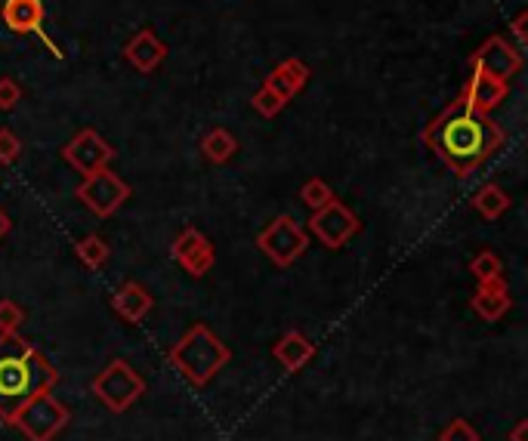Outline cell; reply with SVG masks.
<instances>
[{"instance_id": "1", "label": "cell", "mask_w": 528, "mask_h": 441, "mask_svg": "<svg viewBox=\"0 0 528 441\" xmlns=\"http://www.w3.org/2000/svg\"><path fill=\"white\" fill-rule=\"evenodd\" d=\"M420 139L457 179H470L488 158L498 155L507 136L491 115L476 112L464 99H454L424 127Z\"/></svg>"}, {"instance_id": "2", "label": "cell", "mask_w": 528, "mask_h": 441, "mask_svg": "<svg viewBox=\"0 0 528 441\" xmlns=\"http://www.w3.org/2000/svg\"><path fill=\"white\" fill-rule=\"evenodd\" d=\"M59 383V371L19 334H0V420L10 417L22 404Z\"/></svg>"}, {"instance_id": "3", "label": "cell", "mask_w": 528, "mask_h": 441, "mask_svg": "<svg viewBox=\"0 0 528 441\" xmlns=\"http://www.w3.org/2000/svg\"><path fill=\"white\" fill-rule=\"evenodd\" d=\"M167 361L173 371H180L192 386L201 389L232 361V349L207 324H192L183 340L167 349Z\"/></svg>"}, {"instance_id": "4", "label": "cell", "mask_w": 528, "mask_h": 441, "mask_svg": "<svg viewBox=\"0 0 528 441\" xmlns=\"http://www.w3.org/2000/svg\"><path fill=\"white\" fill-rule=\"evenodd\" d=\"M90 392L102 408H109L112 414H124L133 404L146 395V380L139 371H133V364L124 358H112L102 371L93 377Z\"/></svg>"}, {"instance_id": "5", "label": "cell", "mask_w": 528, "mask_h": 441, "mask_svg": "<svg viewBox=\"0 0 528 441\" xmlns=\"http://www.w3.org/2000/svg\"><path fill=\"white\" fill-rule=\"evenodd\" d=\"M68 423H72V411H68L50 389V392L28 398L10 417L7 426H16L28 441H53L59 432L68 429Z\"/></svg>"}, {"instance_id": "6", "label": "cell", "mask_w": 528, "mask_h": 441, "mask_svg": "<svg viewBox=\"0 0 528 441\" xmlns=\"http://www.w3.org/2000/svg\"><path fill=\"white\" fill-rule=\"evenodd\" d=\"M257 247L269 256V263L278 269H291L309 247V232L294 216H275L272 223L257 235Z\"/></svg>"}, {"instance_id": "7", "label": "cell", "mask_w": 528, "mask_h": 441, "mask_svg": "<svg viewBox=\"0 0 528 441\" xmlns=\"http://www.w3.org/2000/svg\"><path fill=\"white\" fill-rule=\"evenodd\" d=\"M130 186L112 170V167H102L90 176L81 179V186L75 189V198L99 219H109L115 216L127 201H130Z\"/></svg>"}, {"instance_id": "8", "label": "cell", "mask_w": 528, "mask_h": 441, "mask_svg": "<svg viewBox=\"0 0 528 441\" xmlns=\"http://www.w3.org/2000/svg\"><path fill=\"white\" fill-rule=\"evenodd\" d=\"M309 232L319 238L328 250H340L352 235L362 232V219L352 213L340 198L325 204L322 210H312L309 216Z\"/></svg>"}, {"instance_id": "9", "label": "cell", "mask_w": 528, "mask_h": 441, "mask_svg": "<svg viewBox=\"0 0 528 441\" xmlns=\"http://www.w3.org/2000/svg\"><path fill=\"white\" fill-rule=\"evenodd\" d=\"M62 158H65L68 167L78 170L81 176H90V173L109 167L115 161V149L96 130L87 127V130H78L72 139L62 145Z\"/></svg>"}, {"instance_id": "10", "label": "cell", "mask_w": 528, "mask_h": 441, "mask_svg": "<svg viewBox=\"0 0 528 441\" xmlns=\"http://www.w3.org/2000/svg\"><path fill=\"white\" fill-rule=\"evenodd\" d=\"M170 256H173V263L180 266L183 272H189L192 278H204L210 269L217 266V247L210 244L195 226L183 229L180 235L173 238Z\"/></svg>"}, {"instance_id": "11", "label": "cell", "mask_w": 528, "mask_h": 441, "mask_svg": "<svg viewBox=\"0 0 528 441\" xmlns=\"http://www.w3.org/2000/svg\"><path fill=\"white\" fill-rule=\"evenodd\" d=\"M470 68L485 71V75L498 78V81H510L522 68V50H516V44H510L504 34H491V38L470 56Z\"/></svg>"}, {"instance_id": "12", "label": "cell", "mask_w": 528, "mask_h": 441, "mask_svg": "<svg viewBox=\"0 0 528 441\" xmlns=\"http://www.w3.org/2000/svg\"><path fill=\"white\" fill-rule=\"evenodd\" d=\"M507 96H510V81H498V78H491L476 68H470L467 84L461 87V93H457V99H464L470 108H476V112H482V115L495 112Z\"/></svg>"}, {"instance_id": "13", "label": "cell", "mask_w": 528, "mask_h": 441, "mask_svg": "<svg viewBox=\"0 0 528 441\" xmlns=\"http://www.w3.org/2000/svg\"><path fill=\"white\" fill-rule=\"evenodd\" d=\"M470 309L482 321H501L513 309V290H510L507 275L491 278V281H479L476 290H473V297H470Z\"/></svg>"}, {"instance_id": "14", "label": "cell", "mask_w": 528, "mask_h": 441, "mask_svg": "<svg viewBox=\"0 0 528 441\" xmlns=\"http://www.w3.org/2000/svg\"><path fill=\"white\" fill-rule=\"evenodd\" d=\"M167 44L158 38V34L152 28H143L136 31L133 38L124 44V59L127 65H133L139 75H152V71H158L167 59Z\"/></svg>"}, {"instance_id": "15", "label": "cell", "mask_w": 528, "mask_h": 441, "mask_svg": "<svg viewBox=\"0 0 528 441\" xmlns=\"http://www.w3.org/2000/svg\"><path fill=\"white\" fill-rule=\"evenodd\" d=\"M309 65L303 62V59H297V56H291V59H285V62H278L269 75H266V81H263V87H269L281 102H291L306 84H309Z\"/></svg>"}, {"instance_id": "16", "label": "cell", "mask_w": 528, "mask_h": 441, "mask_svg": "<svg viewBox=\"0 0 528 441\" xmlns=\"http://www.w3.org/2000/svg\"><path fill=\"white\" fill-rule=\"evenodd\" d=\"M152 306H155V297L149 293V287L139 281H124L112 293V312L127 324H139L152 312Z\"/></svg>"}, {"instance_id": "17", "label": "cell", "mask_w": 528, "mask_h": 441, "mask_svg": "<svg viewBox=\"0 0 528 441\" xmlns=\"http://www.w3.org/2000/svg\"><path fill=\"white\" fill-rule=\"evenodd\" d=\"M0 19H4V25L13 34H38L44 31L47 7H44V0H4Z\"/></svg>"}, {"instance_id": "18", "label": "cell", "mask_w": 528, "mask_h": 441, "mask_svg": "<svg viewBox=\"0 0 528 441\" xmlns=\"http://www.w3.org/2000/svg\"><path fill=\"white\" fill-rule=\"evenodd\" d=\"M272 358L285 367L288 374H300L303 367L315 358V343L306 334H300V330H288L285 337L275 340Z\"/></svg>"}, {"instance_id": "19", "label": "cell", "mask_w": 528, "mask_h": 441, "mask_svg": "<svg viewBox=\"0 0 528 441\" xmlns=\"http://www.w3.org/2000/svg\"><path fill=\"white\" fill-rule=\"evenodd\" d=\"M510 207H513V198L507 195V189L498 186V182H485V186L473 195V210L482 219H488V223L501 219Z\"/></svg>"}, {"instance_id": "20", "label": "cell", "mask_w": 528, "mask_h": 441, "mask_svg": "<svg viewBox=\"0 0 528 441\" xmlns=\"http://www.w3.org/2000/svg\"><path fill=\"white\" fill-rule=\"evenodd\" d=\"M235 152H238V139L223 127H214L201 136V155L210 164H229L235 158Z\"/></svg>"}, {"instance_id": "21", "label": "cell", "mask_w": 528, "mask_h": 441, "mask_svg": "<svg viewBox=\"0 0 528 441\" xmlns=\"http://www.w3.org/2000/svg\"><path fill=\"white\" fill-rule=\"evenodd\" d=\"M75 256L90 269V272H99L105 263H109L112 256V247L109 241H105L102 235H84L78 244H75Z\"/></svg>"}, {"instance_id": "22", "label": "cell", "mask_w": 528, "mask_h": 441, "mask_svg": "<svg viewBox=\"0 0 528 441\" xmlns=\"http://www.w3.org/2000/svg\"><path fill=\"white\" fill-rule=\"evenodd\" d=\"M470 275L479 281H491V278H504V263H501V256L495 250H482L476 253L473 260H470Z\"/></svg>"}, {"instance_id": "23", "label": "cell", "mask_w": 528, "mask_h": 441, "mask_svg": "<svg viewBox=\"0 0 528 441\" xmlns=\"http://www.w3.org/2000/svg\"><path fill=\"white\" fill-rule=\"evenodd\" d=\"M337 195L331 192V186L325 179H319V176H312V179H306L303 182V189H300V201L309 207V210H322L325 204H331Z\"/></svg>"}, {"instance_id": "24", "label": "cell", "mask_w": 528, "mask_h": 441, "mask_svg": "<svg viewBox=\"0 0 528 441\" xmlns=\"http://www.w3.org/2000/svg\"><path fill=\"white\" fill-rule=\"evenodd\" d=\"M436 441H482V435H479V429H476L470 420L454 417V420H448V423L442 426V432H439Z\"/></svg>"}, {"instance_id": "25", "label": "cell", "mask_w": 528, "mask_h": 441, "mask_svg": "<svg viewBox=\"0 0 528 441\" xmlns=\"http://www.w3.org/2000/svg\"><path fill=\"white\" fill-rule=\"evenodd\" d=\"M25 324V309L16 300H0V334H19Z\"/></svg>"}, {"instance_id": "26", "label": "cell", "mask_w": 528, "mask_h": 441, "mask_svg": "<svg viewBox=\"0 0 528 441\" xmlns=\"http://www.w3.org/2000/svg\"><path fill=\"white\" fill-rule=\"evenodd\" d=\"M251 105H254V112H257V115H263V118H275V115L285 112V105H288V102H281L269 87H260V90L254 93V99H251Z\"/></svg>"}, {"instance_id": "27", "label": "cell", "mask_w": 528, "mask_h": 441, "mask_svg": "<svg viewBox=\"0 0 528 441\" xmlns=\"http://www.w3.org/2000/svg\"><path fill=\"white\" fill-rule=\"evenodd\" d=\"M19 158H22V139L10 127H0V164L10 167Z\"/></svg>"}, {"instance_id": "28", "label": "cell", "mask_w": 528, "mask_h": 441, "mask_svg": "<svg viewBox=\"0 0 528 441\" xmlns=\"http://www.w3.org/2000/svg\"><path fill=\"white\" fill-rule=\"evenodd\" d=\"M22 99V87L13 78H0V112H13Z\"/></svg>"}, {"instance_id": "29", "label": "cell", "mask_w": 528, "mask_h": 441, "mask_svg": "<svg viewBox=\"0 0 528 441\" xmlns=\"http://www.w3.org/2000/svg\"><path fill=\"white\" fill-rule=\"evenodd\" d=\"M528 13L522 10L513 22H510V34H513V38H516V50H525V44H528Z\"/></svg>"}, {"instance_id": "30", "label": "cell", "mask_w": 528, "mask_h": 441, "mask_svg": "<svg viewBox=\"0 0 528 441\" xmlns=\"http://www.w3.org/2000/svg\"><path fill=\"white\" fill-rule=\"evenodd\" d=\"M510 441H528V420H519V423L510 429Z\"/></svg>"}, {"instance_id": "31", "label": "cell", "mask_w": 528, "mask_h": 441, "mask_svg": "<svg viewBox=\"0 0 528 441\" xmlns=\"http://www.w3.org/2000/svg\"><path fill=\"white\" fill-rule=\"evenodd\" d=\"M10 232H13V219H10V216H7L4 210H0V241H4V238H7Z\"/></svg>"}]
</instances>
